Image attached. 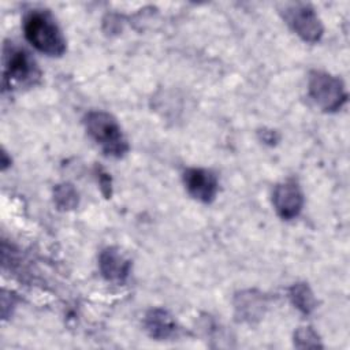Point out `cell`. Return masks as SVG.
Segmentation results:
<instances>
[{"instance_id": "52a82bcc", "label": "cell", "mask_w": 350, "mask_h": 350, "mask_svg": "<svg viewBox=\"0 0 350 350\" xmlns=\"http://www.w3.org/2000/svg\"><path fill=\"white\" fill-rule=\"evenodd\" d=\"M183 182L194 198L202 202H211L217 193L216 175L204 168H189L183 174Z\"/></svg>"}, {"instance_id": "9c48e42d", "label": "cell", "mask_w": 350, "mask_h": 350, "mask_svg": "<svg viewBox=\"0 0 350 350\" xmlns=\"http://www.w3.org/2000/svg\"><path fill=\"white\" fill-rule=\"evenodd\" d=\"M145 328L152 338L167 339L175 334L176 324L167 310L152 309L145 316Z\"/></svg>"}, {"instance_id": "30bf717a", "label": "cell", "mask_w": 350, "mask_h": 350, "mask_svg": "<svg viewBox=\"0 0 350 350\" xmlns=\"http://www.w3.org/2000/svg\"><path fill=\"white\" fill-rule=\"evenodd\" d=\"M262 306L264 298L261 297V294H256L254 291L242 293L235 298V309L243 320L252 321L253 319L261 316Z\"/></svg>"}, {"instance_id": "8fae6325", "label": "cell", "mask_w": 350, "mask_h": 350, "mask_svg": "<svg viewBox=\"0 0 350 350\" xmlns=\"http://www.w3.org/2000/svg\"><path fill=\"white\" fill-rule=\"evenodd\" d=\"M290 299L302 313H310L314 309V298L305 283H297L290 288Z\"/></svg>"}, {"instance_id": "8992f818", "label": "cell", "mask_w": 350, "mask_h": 350, "mask_svg": "<svg viewBox=\"0 0 350 350\" xmlns=\"http://www.w3.org/2000/svg\"><path fill=\"white\" fill-rule=\"evenodd\" d=\"M272 202L278 215L286 220H290L299 215L304 205V196L298 185L288 180L275 187Z\"/></svg>"}, {"instance_id": "5b68a950", "label": "cell", "mask_w": 350, "mask_h": 350, "mask_svg": "<svg viewBox=\"0 0 350 350\" xmlns=\"http://www.w3.org/2000/svg\"><path fill=\"white\" fill-rule=\"evenodd\" d=\"M38 77L34 60L29 53L16 46L4 48V81L30 82Z\"/></svg>"}, {"instance_id": "ba28073f", "label": "cell", "mask_w": 350, "mask_h": 350, "mask_svg": "<svg viewBox=\"0 0 350 350\" xmlns=\"http://www.w3.org/2000/svg\"><path fill=\"white\" fill-rule=\"evenodd\" d=\"M98 265L103 276L113 283H123L129 273L131 262L116 247H107L100 253Z\"/></svg>"}, {"instance_id": "3957f363", "label": "cell", "mask_w": 350, "mask_h": 350, "mask_svg": "<svg viewBox=\"0 0 350 350\" xmlns=\"http://www.w3.org/2000/svg\"><path fill=\"white\" fill-rule=\"evenodd\" d=\"M309 96L324 111L334 112L342 108L347 94L343 82L327 72L313 71L309 77Z\"/></svg>"}, {"instance_id": "4fadbf2b", "label": "cell", "mask_w": 350, "mask_h": 350, "mask_svg": "<svg viewBox=\"0 0 350 350\" xmlns=\"http://www.w3.org/2000/svg\"><path fill=\"white\" fill-rule=\"evenodd\" d=\"M317 335L308 327V328H299L295 332V342L298 343L299 340H304V343H301L299 347H312V346H319V340H317Z\"/></svg>"}, {"instance_id": "7a4b0ae2", "label": "cell", "mask_w": 350, "mask_h": 350, "mask_svg": "<svg viewBox=\"0 0 350 350\" xmlns=\"http://www.w3.org/2000/svg\"><path fill=\"white\" fill-rule=\"evenodd\" d=\"M26 40L40 52L49 56H60L66 51L64 37L55 21L41 11L26 15L23 22Z\"/></svg>"}, {"instance_id": "6da1fadb", "label": "cell", "mask_w": 350, "mask_h": 350, "mask_svg": "<svg viewBox=\"0 0 350 350\" xmlns=\"http://www.w3.org/2000/svg\"><path fill=\"white\" fill-rule=\"evenodd\" d=\"M86 131L90 138L111 157H122L129 150L127 139L116 119L104 111H90L85 116Z\"/></svg>"}, {"instance_id": "277c9868", "label": "cell", "mask_w": 350, "mask_h": 350, "mask_svg": "<svg viewBox=\"0 0 350 350\" xmlns=\"http://www.w3.org/2000/svg\"><path fill=\"white\" fill-rule=\"evenodd\" d=\"M290 27L308 42H316L323 36V25L309 4H293L284 11Z\"/></svg>"}, {"instance_id": "7c38bea8", "label": "cell", "mask_w": 350, "mask_h": 350, "mask_svg": "<svg viewBox=\"0 0 350 350\" xmlns=\"http://www.w3.org/2000/svg\"><path fill=\"white\" fill-rule=\"evenodd\" d=\"M53 197H55L56 205L60 209H72L78 204V193L68 183L56 186Z\"/></svg>"}]
</instances>
